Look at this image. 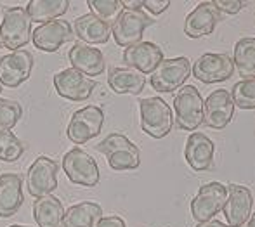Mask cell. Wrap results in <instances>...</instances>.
Returning <instances> with one entry per match:
<instances>
[{
	"label": "cell",
	"mask_w": 255,
	"mask_h": 227,
	"mask_svg": "<svg viewBox=\"0 0 255 227\" xmlns=\"http://www.w3.org/2000/svg\"><path fill=\"white\" fill-rule=\"evenodd\" d=\"M98 151L106 156L113 170H134L141 165V151L128 137L113 132L98 144Z\"/></svg>",
	"instance_id": "obj_1"
},
{
	"label": "cell",
	"mask_w": 255,
	"mask_h": 227,
	"mask_svg": "<svg viewBox=\"0 0 255 227\" xmlns=\"http://www.w3.org/2000/svg\"><path fill=\"white\" fill-rule=\"evenodd\" d=\"M31 19L24 7L5 9L0 23V45L10 52L19 50L31 40Z\"/></svg>",
	"instance_id": "obj_2"
},
{
	"label": "cell",
	"mask_w": 255,
	"mask_h": 227,
	"mask_svg": "<svg viewBox=\"0 0 255 227\" xmlns=\"http://www.w3.org/2000/svg\"><path fill=\"white\" fill-rule=\"evenodd\" d=\"M141 128L153 139H163L172 130V110L161 97H146L139 103Z\"/></svg>",
	"instance_id": "obj_3"
},
{
	"label": "cell",
	"mask_w": 255,
	"mask_h": 227,
	"mask_svg": "<svg viewBox=\"0 0 255 227\" xmlns=\"http://www.w3.org/2000/svg\"><path fill=\"white\" fill-rule=\"evenodd\" d=\"M153 23V17H149L142 9H124L111 24V35L118 45L128 49L141 42L144 30Z\"/></svg>",
	"instance_id": "obj_4"
},
{
	"label": "cell",
	"mask_w": 255,
	"mask_h": 227,
	"mask_svg": "<svg viewBox=\"0 0 255 227\" xmlns=\"http://www.w3.org/2000/svg\"><path fill=\"white\" fill-rule=\"evenodd\" d=\"M175 121L179 128L195 132L203 123V99L195 85H184L174 97Z\"/></svg>",
	"instance_id": "obj_5"
},
{
	"label": "cell",
	"mask_w": 255,
	"mask_h": 227,
	"mask_svg": "<svg viewBox=\"0 0 255 227\" xmlns=\"http://www.w3.org/2000/svg\"><path fill=\"white\" fill-rule=\"evenodd\" d=\"M63 170L70 182L84 187L98 186L101 172L96 160L80 147H73L63 156Z\"/></svg>",
	"instance_id": "obj_6"
},
{
	"label": "cell",
	"mask_w": 255,
	"mask_h": 227,
	"mask_svg": "<svg viewBox=\"0 0 255 227\" xmlns=\"http://www.w3.org/2000/svg\"><path fill=\"white\" fill-rule=\"evenodd\" d=\"M104 125V111L99 106H85L77 110L70 118L66 127V135L73 144H85L91 139L98 137Z\"/></svg>",
	"instance_id": "obj_7"
},
{
	"label": "cell",
	"mask_w": 255,
	"mask_h": 227,
	"mask_svg": "<svg viewBox=\"0 0 255 227\" xmlns=\"http://www.w3.org/2000/svg\"><path fill=\"white\" fill-rule=\"evenodd\" d=\"M191 73V63L188 57L163 59L151 73V87L158 92H174L182 87Z\"/></svg>",
	"instance_id": "obj_8"
},
{
	"label": "cell",
	"mask_w": 255,
	"mask_h": 227,
	"mask_svg": "<svg viewBox=\"0 0 255 227\" xmlns=\"http://www.w3.org/2000/svg\"><path fill=\"white\" fill-rule=\"evenodd\" d=\"M228 187L221 182H208L200 187L198 194L191 201V215L198 224L208 222L224 208Z\"/></svg>",
	"instance_id": "obj_9"
},
{
	"label": "cell",
	"mask_w": 255,
	"mask_h": 227,
	"mask_svg": "<svg viewBox=\"0 0 255 227\" xmlns=\"http://www.w3.org/2000/svg\"><path fill=\"white\" fill-rule=\"evenodd\" d=\"M57 172L59 165L49 156H38L31 163L26 174L28 193L33 198L49 196L57 189Z\"/></svg>",
	"instance_id": "obj_10"
},
{
	"label": "cell",
	"mask_w": 255,
	"mask_h": 227,
	"mask_svg": "<svg viewBox=\"0 0 255 227\" xmlns=\"http://www.w3.org/2000/svg\"><path fill=\"white\" fill-rule=\"evenodd\" d=\"M33 54L19 49L0 57V85L16 89L30 78L33 70Z\"/></svg>",
	"instance_id": "obj_11"
},
{
	"label": "cell",
	"mask_w": 255,
	"mask_h": 227,
	"mask_svg": "<svg viewBox=\"0 0 255 227\" xmlns=\"http://www.w3.org/2000/svg\"><path fill=\"white\" fill-rule=\"evenodd\" d=\"M193 77L203 84H217L226 82L235 73V63L228 54L207 52L200 56L191 66Z\"/></svg>",
	"instance_id": "obj_12"
},
{
	"label": "cell",
	"mask_w": 255,
	"mask_h": 227,
	"mask_svg": "<svg viewBox=\"0 0 255 227\" xmlns=\"http://www.w3.org/2000/svg\"><path fill=\"white\" fill-rule=\"evenodd\" d=\"M75 37L73 26L64 19H52L38 24L31 33V42L44 52H56Z\"/></svg>",
	"instance_id": "obj_13"
},
{
	"label": "cell",
	"mask_w": 255,
	"mask_h": 227,
	"mask_svg": "<svg viewBox=\"0 0 255 227\" xmlns=\"http://www.w3.org/2000/svg\"><path fill=\"white\" fill-rule=\"evenodd\" d=\"M226 187H228V198L222 208L224 217L229 227H242L252 215L254 196L247 186L229 184Z\"/></svg>",
	"instance_id": "obj_14"
},
{
	"label": "cell",
	"mask_w": 255,
	"mask_h": 227,
	"mask_svg": "<svg viewBox=\"0 0 255 227\" xmlns=\"http://www.w3.org/2000/svg\"><path fill=\"white\" fill-rule=\"evenodd\" d=\"M54 89L61 97L70 101H85L92 96L96 89V82L92 78H87L84 73L66 68L54 75Z\"/></svg>",
	"instance_id": "obj_15"
},
{
	"label": "cell",
	"mask_w": 255,
	"mask_h": 227,
	"mask_svg": "<svg viewBox=\"0 0 255 227\" xmlns=\"http://www.w3.org/2000/svg\"><path fill=\"white\" fill-rule=\"evenodd\" d=\"M235 114L231 94L224 89L214 91L203 101V123L210 128H224Z\"/></svg>",
	"instance_id": "obj_16"
},
{
	"label": "cell",
	"mask_w": 255,
	"mask_h": 227,
	"mask_svg": "<svg viewBox=\"0 0 255 227\" xmlns=\"http://www.w3.org/2000/svg\"><path fill=\"white\" fill-rule=\"evenodd\" d=\"M163 61V52L153 42H139L124 50V63L127 68L142 75H151L158 64Z\"/></svg>",
	"instance_id": "obj_17"
},
{
	"label": "cell",
	"mask_w": 255,
	"mask_h": 227,
	"mask_svg": "<svg viewBox=\"0 0 255 227\" xmlns=\"http://www.w3.org/2000/svg\"><path fill=\"white\" fill-rule=\"evenodd\" d=\"M221 19H222V14L217 10L214 2H202L186 17L184 33L189 38H200L205 37V35H210Z\"/></svg>",
	"instance_id": "obj_18"
},
{
	"label": "cell",
	"mask_w": 255,
	"mask_h": 227,
	"mask_svg": "<svg viewBox=\"0 0 255 227\" xmlns=\"http://www.w3.org/2000/svg\"><path fill=\"white\" fill-rule=\"evenodd\" d=\"M68 59H70L73 70L84 73L85 77H98L106 66L101 50L98 47L84 44V42H77L71 45L70 52H68Z\"/></svg>",
	"instance_id": "obj_19"
},
{
	"label": "cell",
	"mask_w": 255,
	"mask_h": 227,
	"mask_svg": "<svg viewBox=\"0 0 255 227\" xmlns=\"http://www.w3.org/2000/svg\"><path fill=\"white\" fill-rule=\"evenodd\" d=\"M24 201L23 179L19 174L0 175V217L9 219L19 212Z\"/></svg>",
	"instance_id": "obj_20"
},
{
	"label": "cell",
	"mask_w": 255,
	"mask_h": 227,
	"mask_svg": "<svg viewBox=\"0 0 255 227\" xmlns=\"http://www.w3.org/2000/svg\"><path fill=\"white\" fill-rule=\"evenodd\" d=\"M184 158L193 170H208L212 167V160H214V142L205 134L193 132L186 140Z\"/></svg>",
	"instance_id": "obj_21"
},
{
	"label": "cell",
	"mask_w": 255,
	"mask_h": 227,
	"mask_svg": "<svg viewBox=\"0 0 255 227\" xmlns=\"http://www.w3.org/2000/svg\"><path fill=\"white\" fill-rule=\"evenodd\" d=\"M73 33H75V37L80 38V42H84V44L101 45L110 40L111 28H110V24L101 21L98 16L89 12V14H84V16H78L77 19L73 21Z\"/></svg>",
	"instance_id": "obj_22"
},
{
	"label": "cell",
	"mask_w": 255,
	"mask_h": 227,
	"mask_svg": "<svg viewBox=\"0 0 255 227\" xmlns=\"http://www.w3.org/2000/svg\"><path fill=\"white\" fill-rule=\"evenodd\" d=\"M108 85L115 94H141L144 91L146 78L132 68H111L108 73Z\"/></svg>",
	"instance_id": "obj_23"
},
{
	"label": "cell",
	"mask_w": 255,
	"mask_h": 227,
	"mask_svg": "<svg viewBox=\"0 0 255 227\" xmlns=\"http://www.w3.org/2000/svg\"><path fill=\"white\" fill-rule=\"evenodd\" d=\"M33 217L38 227H63L64 208L59 198L42 196L33 203Z\"/></svg>",
	"instance_id": "obj_24"
},
{
	"label": "cell",
	"mask_w": 255,
	"mask_h": 227,
	"mask_svg": "<svg viewBox=\"0 0 255 227\" xmlns=\"http://www.w3.org/2000/svg\"><path fill=\"white\" fill-rule=\"evenodd\" d=\"M103 217V208L94 201H84L64 212L63 227H92Z\"/></svg>",
	"instance_id": "obj_25"
},
{
	"label": "cell",
	"mask_w": 255,
	"mask_h": 227,
	"mask_svg": "<svg viewBox=\"0 0 255 227\" xmlns=\"http://www.w3.org/2000/svg\"><path fill=\"white\" fill-rule=\"evenodd\" d=\"M68 7H70V0H30L24 9L31 23L42 24L52 19H59V16L66 14Z\"/></svg>",
	"instance_id": "obj_26"
},
{
	"label": "cell",
	"mask_w": 255,
	"mask_h": 227,
	"mask_svg": "<svg viewBox=\"0 0 255 227\" xmlns=\"http://www.w3.org/2000/svg\"><path fill=\"white\" fill-rule=\"evenodd\" d=\"M236 70L243 80L255 78V37L242 38L235 45V57H233Z\"/></svg>",
	"instance_id": "obj_27"
},
{
	"label": "cell",
	"mask_w": 255,
	"mask_h": 227,
	"mask_svg": "<svg viewBox=\"0 0 255 227\" xmlns=\"http://www.w3.org/2000/svg\"><path fill=\"white\" fill-rule=\"evenodd\" d=\"M26 151L23 140H19L10 130L0 132V160L12 163V161L19 160Z\"/></svg>",
	"instance_id": "obj_28"
},
{
	"label": "cell",
	"mask_w": 255,
	"mask_h": 227,
	"mask_svg": "<svg viewBox=\"0 0 255 227\" xmlns=\"http://www.w3.org/2000/svg\"><path fill=\"white\" fill-rule=\"evenodd\" d=\"M23 116V108L17 101L0 97V132L12 130Z\"/></svg>",
	"instance_id": "obj_29"
},
{
	"label": "cell",
	"mask_w": 255,
	"mask_h": 227,
	"mask_svg": "<svg viewBox=\"0 0 255 227\" xmlns=\"http://www.w3.org/2000/svg\"><path fill=\"white\" fill-rule=\"evenodd\" d=\"M233 103L240 110H255V78L235 84L231 92Z\"/></svg>",
	"instance_id": "obj_30"
},
{
	"label": "cell",
	"mask_w": 255,
	"mask_h": 227,
	"mask_svg": "<svg viewBox=\"0 0 255 227\" xmlns=\"http://www.w3.org/2000/svg\"><path fill=\"white\" fill-rule=\"evenodd\" d=\"M87 5L91 7L92 14L98 16L106 24H113L117 21V17L122 14V10H124V7H122V3L118 0H89Z\"/></svg>",
	"instance_id": "obj_31"
},
{
	"label": "cell",
	"mask_w": 255,
	"mask_h": 227,
	"mask_svg": "<svg viewBox=\"0 0 255 227\" xmlns=\"http://www.w3.org/2000/svg\"><path fill=\"white\" fill-rule=\"evenodd\" d=\"M214 5L217 7L221 14H238L242 7L245 5V2H240V0H214Z\"/></svg>",
	"instance_id": "obj_32"
},
{
	"label": "cell",
	"mask_w": 255,
	"mask_h": 227,
	"mask_svg": "<svg viewBox=\"0 0 255 227\" xmlns=\"http://www.w3.org/2000/svg\"><path fill=\"white\" fill-rule=\"evenodd\" d=\"M92 227H125V221L118 215H108L99 219Z\"/></svg>",
	"instance_id": "obj_33"
},
{
	"label": "cell",
	"mask_w": 255,
	"mask_h": 227,
	"mask_svg": "<svg viewBox=\"0 0 255 227\" xmlns=\"http://www.w3.org/2000/svg\"><path fill=\"white\" fill-rule=\"evenodd\" d=\"M168 5H170L168 0H146L144 2V7L149 10V12H153L154 16L165 12V10L168 9Z\"/></svg>",
	"instance_id": "obj_34"
},
{
	"label": "cell",
	"mask_w": 255,
	"mask_h": 227,
	"mask_svg": "<svg viewBox=\"0 0 255 227\" xmlns=\"http://www.w3.org/2000/svg\"><path fill=\"white\" fill-rule=\"evenodd\" d=\"M122 7H127V9H141L144 7V2L142 0H122Z\"/></svg>",
	"instance_id": "obj_35"
},
{
	"label": "cell",
	"mask_w": 255,
	"mask_h": 227,
	"mask_svg": "<svg viewBox=\"0 0 255 227\" xmlns=\"http://www.w3.org/2000/svg\"><path fill=\"white\" fill-rule=\"evenodd\" d=\"M196 227H229V226L228 224H222L221 221H215V219H212V221L202 222V224H198Z\"/></svg>",
	"instance_id": "obj_36"
},
{
	"label": "cell",
	"mask_w": 255,
	"mask_h": 227,
	"mask_svg": "<svg viewBox=\"0 0 255 227\" xmlns=\"http://www.w3.org/2000/svg\"><path fill=\"white\" fill-rule=\"evenodd\" d=\"M242 227H255V214L250 215V219H249V221H247Z\"/></svg>",
	"instance_id": "obj_37"
},
{
	"label": "cell",
	"mask_w": 255,
	"mask_h": 227,
	"mask_svg": "<svg viewBox=\"0 0 255 227\" xmlns=\"http://www.w3.org/2000/svg\"><path fill=\"white\" fill-rule=\"evenodd\" d=\"M9 227H28V226H16L14 224V226H9Z\"/></svg>",
	"instance_id": "obj_38"
},
{
	"label": "cell",
	"mask_w": 255,
	"mask_h": 227,
	"mask_svg": "<svg viewBox=\"0 0 255 227\" xmlns=\"http://www.w3.org/2000/svg\"><path fill=\"white\" fill-rule=\"evenodd\" d=\"M0 92H2V85H0Z\"/></svg>",
	"instance_id": "obj_39"
}]
</instances>
